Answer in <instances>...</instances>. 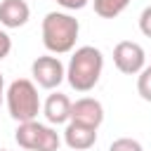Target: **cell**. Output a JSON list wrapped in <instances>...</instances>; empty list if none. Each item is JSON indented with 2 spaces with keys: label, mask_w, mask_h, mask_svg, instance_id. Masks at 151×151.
I'll list each match as a JSON object with an SVG mask.
<instances>
[{
  "label": "cell",
  "mask_w": 151,
  "mask_h": 151,
  "mask_svg": "<svg viewBox=\"0 0 151 151\" xmlns=\"http://www.w3.org/2000/svg\"><path fill=\"white\" fill-rule=\"evenodd\" d=\"M130 0H92L94 14L101 19H116L118 14H123L127 9Z\"/></svg>",
  "instance_id": "8fae6325"
},
{
  "label": "cell",
  "mask_w": 151,
  "mask_h": 151,
  "mask_svg": "<svg viewBox=\"0 0 151 151\" xmlns=\"http://www.w3.org/2000/svg\"><path fill=\"white\" fill-rule=\"evenodd\" d=\"M137 92L144 101H151V64L137 73Z\"/></svg>",
  "instance_id": "7c38bea8"
},
{
  "label": "cell",
  "mask_w": 151,
  "mask_h": 151,
  "mask_svg": "<svg viewBox=\"0 0 151 151\" xmlns=\"http://www.w3.org/2000/svg\"><path fill=\"white\" fill-rule=\"evenodd\" d=\"M9 52H12V38H9V33H7L5 28H0V61H2Z\"/></svg>",
  "instance_id": "9a60e30c"
},
{
  "label": "cell",
  "mask_w": 151,
  "mask_h": 151,
  "mask_svg": "<svg viewBox=\"0 0 151 151\" xmlns=\"http://www.w3.org/2000/svg\"><path fill=\"white\" fill-rule=\"evenodd\" d=\"M104 71V54L94 45L76 47L68 66H66V80L76 92H90L99 83Z\"/></svg>",
  "instance_id": "6da1fadb"
},
{
  "label": "cell",
  "mask_w": 151,
  "mask_h": 151,
  "mask_svg": "<svg viewBox=\"0 0 151 151\" xmlns=\"http://www.w3.org/2000/svg\"><path fill=\"white\" fill-rule=\"evenodd\" d=\"M139 31H142L146 38H151V5L144 7L142 14H139Z\"/></svg>",
  "instance_id": "5bb4252c"
},
{
  "label": "cell",
  "mask_w": 151,
  "mask_h": 151,
  "mask_svg": "<svg viewBox=\"0 0 151 151\" xmlns=\"http://www.w3.org/2000/svg\"><path fill=\"white\" fill-rule=\"evenodd\" d=\"M31 19V7L26 0H0V26L21 28Z\"/></svg>",
  "instance_id": "30bf717a"
},
{
  "label": "cell",
  "mask_w": 151,
  "mask_h": 151,
  "mask_svg": "<svg viewBox=\"0 0 151 151\" xmlns=\"http://www.w3.org/2000/svg\"><path fill=\"white\" fill-rule=\"evenodd\" d=\"M42 45L50 54H68L76 47L80 24L68 12H47L42 19Z\"/></svg>",
  "instance_id": "7a4b0ae2"
},
{
  "label": "cell",
  "mask_w": 151,
  "mask_h": 151,
  "mask_svg": "<svg viewBox=\"0 0 151 151\" xmlns=\"http://www.w3.org/2000/svg\"><path fill=\"white\" fill-rule=\"evenodd\" d=\"M14 142L26 151H59V146H61L59 132L38 120L19 123V127L14 132Z\"/></svg>",
  "instance_id": "277c9868"
},
{
  "label": "cell",
  "mask_w": 151,
  "mask_h": 151,
  "mask_svg": "<svg viewBox=\"0 0 151 151\" xmlns=\"http://www.w3.org/2000/svg\"><path fill=\"white\" fill-rule=\"evenodd\" d=\"M31 76L33 83L42 90H54L64 83L66 78V66L61 64V59L57 54H42L31 64Z\"/></svg>",
  "instance_id": "5b68a950"
},
{
  "label": "cell",
  "mask_w": 151,
  "mask_h": 151,
  "mask_svg": "<svg viewBox=\"0 0 151 151\" xmlns=\"http://www.w3.org/2000/svg\"><path fill=\"white\" fill-rule=\"evenodd\" d=\"M5 78H2V73H0V106H2V101H5Z\"/></svg>",
  "instance_id": "e0dca14e"
},
{
  "label": "cell",
  "mask_w": 151,
  "mask_h": 151,
  "mask_svg": "<svg viewBox=\"0 0 151 151\" xmlns=\"http://www.w3.org/2000/svg\"><path fill=\"white\" fill-rule=\"evenodd\" d=\"M0 151H7V149H0Z\"/></svg>",
  "instance_id": "ac0fdd59"
},
{
  "label": "cell",
  "mask_w": 151,
  "mask_h": 151,
  "mask_svg": "<svg viewBox=\"0 0 151 151\" xmlns=\"http://www.w3.org/2000/svg\"><path fill=\"white\" fill-rule=\"evenodd\" d=\"M109 151H144V146L137 139H132V137H120V139L111 142Z\"/></svg>",
  "instance_id": "4fadbf2b"
},
{
  "label": "cell",
  "mask_w": 151,
  "mask_h": 151,
  "mask_svg": "<svg viewBox=\"0 0 151 151\" xmlns=\"http://www.w3.org/2000/svg\"><path fill=\"white\" fill-rule=\"evenodd\" d=\"M113 64L120 73L125 76H137L146 66V52L139 42L132 40H120L113 47Z\"/></svg>",
  "instance_id": "8992f818"
},
{
  "label": "cell",
  "mask_w": 151,
  "mask_h": 151,
  "mask_svg": "<svg viewBox=\"0 0 151 151\" xmlns=\"http://www.w3.org/2000/svg\"><path fill=\"white\" fill-rule=\"evenodd\" d=\"M71 120H78V123H85L90 127H99L104 123V106L99 99L94 97H80L73 101V109H71Z\"/></svg>",
  "instance_id": "ba28073f"
},
{
  "label": "cell",
  "mask_w": 151,
  "mask_h": 151,
  "mask_svg": "<svg viewBox=\"0 0 151 151\" xmlns=\"http://www.w3.org/2000/svg\"><path fill=\"white\" fill-rule=\"evenodd\" d=\"M5 104L9 116L17 123H26V120H35L42 104H40V94H38V85L28 78H17L9 83L7 92H5Z\"/></svg>",
  "instance_id": "3957f363"
},
{
  "label": "cell",
  "mask_w": 151,
  "mask_h": 151,
  "mask_svg": "<svg viewBox=\"0 0 151 151\" xmlns=\"http://www.w3.org/2000/svg\"><path fill=\"white\" fill-rule=\"evenodd\" d=\"M64 142L71 151H87L97 142V127H90L78 120H68L64 127Z\"/></svg>",
  "instance_id": "52a82bcc"
},
{
  "label": "cell",
  "mask_w": 151,
  "mask_h": 151,
  "mask_svg": "<svg viewBox=\"0 0 151 151\" xmlns=\"http://www.w3.org/2000/svg\"><path fill=\"white\" fill-rule=\"evenodd\" d=\"M87 2H90V0H57V5L64 7V9H68V12L83 9V7H87Z\"/></svg>",
  "instance_id": "2e32d148"
},
{
  "label": "cell",
  "mask_w": 151,
  "mask_h": 151,
  "mask_svg": "<svg viewBox=\"0 0 151 151\" xmlns=\"http://www.w3.org/2000/svg\"><path fill=\"white\" fill-rule=\"evenodd\" d=\"M71 109H73V101L64 94V92H52L45 104H42V113L47 118L50 125H64L71 120Z\"/></svg>",
  "instance_id": "9c48e42d"
}]
</instances>
